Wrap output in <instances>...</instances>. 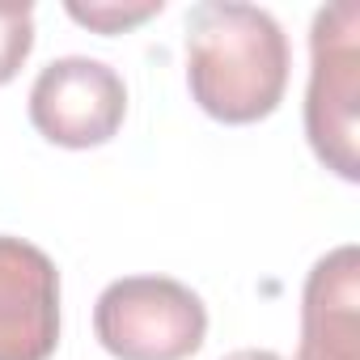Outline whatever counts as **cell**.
Listing matches in <instances>:
<instances>
[{"instance_id":"9c48e42d","label":"cell","mask_w":360,"mask_h":360,"mask_svg":"<svg viewBox=\"0 0 360 360\" xmlns=\"http://www.w3.org/2000/svg\"><path fill=\"white\" fill-rule=\"evenodd\" d=\"M221 360H284L280 352H267V347H242V352H229Z\"/></svg>"},{"instance_id":"8992f818","label":"cell","mask_w":360,"mask_h":360,"mask_svg":"<svg viewBox=\"0 0 360 360\" xmlns=\"http://www.w3.org/2000/svg\"><path fill=\"white\" fill-rule=\"evenodd\" d=\"M297 360H360V250L352 242L305 276Z\"/></svg>"},{"instance_id":"3957f363","label":"cell","mask_w":360,"mask_h":360,"mask_svg":"<svg viewBox=\"0 0 360 360\" xmlns=\"http://www.w3.org/2000/svg\"><path fill=\"white\" fill-rule=\"evenodd\" d=\"M94 335L115 360H187L204 347L208 309L169 276H123L102 288Z\"/></svg>"},{"instance_id":"52a82bcc","label":"cell","mask_w":360,"mask_h":360,"mask_svg":"<svg viewBox=\"0 0 360 360\" xmlns=\"http://www.w3.org/2000/svg\"><path fill=\"white\" fill-rule=\"evenodd\" d=\"M34 51V9L0 5V85H9Z\"/></svg>"},{"instance_id":"277c9868","label":"cell","mask_w":360,"mask_h":360,"mask_svg":"<svg viewBox=\"0 0 360 360\" xmlns=\"http://www.w3.org/2000/svg\"><path fill=\"white\" fill-rule=\"evenodd\" d=\"M127 115L123 77L89 56L51 60L30 85V123L43 140L60 148H98L106 144Z\"/></svg>"},{"instance_id":"5b68a950","label":"cell","mask_w":360,"mask_h":360,"mask_svg":"<svg viewBox=\"0 0 360 360\" xmlns=\"http://www.w3.org/2000/svg\"><path fill=\"white\" fill-rule=\"evenodd\" d=\"M60 343V271L47 250L0 233V360H51Z\"/></svg>"},{"instance_id":"6da1fadb","label":"cell","mask_w":360,"mask_h":360,"mask_svg":"<svg viewBox=\"0 0 360 360\" xmlns=\"http://www.w3.org/2000/svg\"><path fill=\"white\" fill-rule=\"evenodd\" d=\"M187 89L221 123L267 119L288 89V34L259 5L204 0L187 18Z\"/></svg>"},{"instance_id":"7a4b0ae2","label":"cell","mask_w":360,"mask_h":360,"mask_svg":"<svg viewBox=\"0 0 360 360\" xmlns=\"http://www.w3.org/2000/svg\"><path fill=\"white\" fill-rule=\"evenodd\" d=\"M305 136L314 157L343 183L360 178V5L335 0L309 30Z\"/></svg>"},{"instance_id":"ba28073f","label":"cell","mask_w":360,"mask_h":360,"mask_svg":"<svg viewBox=\"0 0 360 360\" xmlns=\"http://www.w3.org/2000/svg\"><path fill=\"white\" fill-rule=\"evenodd\" d=\"M157 13H161V0H144V5H127V0L123 5L119 0H94V5H81V0H72L68 5V18L89 26V30H98V34H123V30L157 18Z\"/></svg>"}]
</instances>
